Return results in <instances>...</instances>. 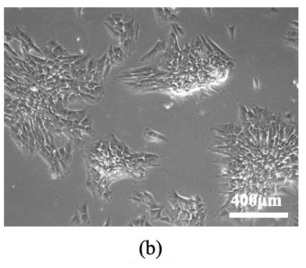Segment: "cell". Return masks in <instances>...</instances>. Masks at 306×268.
<instances>
[{"label": "cell", "instance_id": "obj_1", "mask_svg": "<svg viewBox=\"0 0 306 268\" xmlns=\"http://www.w3.org/2000/svg\"><path fill=\"white\" fill-rule=\"evenodd\" d=\"M227 27H228V31H229V35L231 37L232 40L234 39V31H235V26H228V25H227Z\"/></svg>", "mask_w": 306, "mask_h": 268}, {"label": "cell", "instance_id": "obj_2", "mask_svg": "<svg viewBox=\"0 0 306 268\" xmlns=\"http://www.w3.org/2000/svg\"><path fill=\"white\" fill-rule=\"evenodd\" d=\"M208 41H209V42H210V44H212V47H213V48H214V49H215V50H216H216H218V51H219V52H220V53H222V54H223V55H226V54H225V53H224V52H223V51H222V50H220V49H219V47H218V46H216V45H215V44H214V43H213V42H212V41H210V40H209V39H208Z\"/></svg>", "mask_w": 306, "mask_h": 268}]
</instances>
